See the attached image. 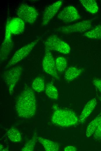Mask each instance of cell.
I'll list each match as a JSON object with an SVG mask.
<instances>
[{
  "label": "cell",
  "instance_id": "obj_1",
  "mask_svg": "<svg viewBox=\"0 0 101 151\" xmlns=\"http://www.w3.org/2000/svg\"><path fill=\"white\" fill-rule=\"evenodd\" d=\"M15 108L19 116L27 118L35 114L37 104L33 90L26 86L18 96L15 102Z\"/></svg>",
  "mask_w": 101,
  "mask_h": 151
},
{
  "label": "cell",
  "instance_id": "obj_2",
  "mask_svg": "<svg viewBox=\"0 0 101 151\" xmlns=\"http://www.w3.org/2000/svg\"><path fill=\"white\" fill-rule=\"evenodd\" d=\"M55 111L51 116V121L54 124L62 127H69L78 123L79 119L75 113L71 110L62 109L54 105Z\"/></svg>",
  "mask_w": 101,
  "mask_h": 151
},
{
  "label": "cell",
  "instance_id": "obj_3",
  "mask_svg": "<svg viewBox=\"0 0 101 151\" xmlns=\"http://www.w3.org/2000/svg\"><path fill=\"white\" fill-rule=\"evenodd\" d=\"M23 71V67L18 66L13 67L3 72V80L8 87L10 95L14 92L15 87L19 80Z\"/></svg>",
  "mask_w": 101,
  "mask_h": 151
},
{
  "label": "cell",
  "instance_id": "obj_4",
  "mask_svg": "<svg viewBox=\"0 0 101 151\" xmlns=\"http://www.w3.org/2000/svg\"><path fill=\"white\" fill-rule=\"evenodd\" d=\"M40 39L38 38L17 50L5 66L4 69H7L14 65L28 55Z\"/></svg>",
  "mask_w": 101,
  "mask_h": 151
},
{
  "label": "cell",
  "instance_id": "obj_5",
  "mask_svg": "<svg viewBox=\"0 0 101 151\" xmlns=\"http://www.w3.org/2000/svg\"><path fill=\"white\" fill-rule=\"evenodd\" d=\"M44 45L45 48L63 54H68L71 50L70 47L67 43L55 35L48 37L45 41Z\"/></svg>",
  "mask_w": 101,
  "mask_h": 151
},
{
  "label": "cell",
  "instance_id": "obj_6",
  "mask_svg": "<svg viewBox=\"0 0 101 151\" xmlns=\"http://www.w3.org/2000/svg\"><path fill=\"white\" fill-rule=\"evenodd\" d=\"M17 14L19 17L24 22L30 24H34L37 20L38 12L33 7L26 3L21 4L17 10Z\"/></svg>",
  "mask_w": 101,
  "mask_h": 151
},
{
  "label": "cell",
  "instance_id": "obj_7",
  "mask_svg": "<svg viewBox=\"0 0 101 151\" xmlns=\"http://www.w3.org/2000/svg\"><path fill=\"white\" fill-rule=\"evenodd\" d=\"M42 65L43 69L46 73L56 80L59 79L56 67L55 60L51 51L45 48Z\"/></svg>",
  "mask_w": 101,
  "mask_h": 151
},
{
  "label": "cell",
  "instance_id": "obj_8",
  "mask_svg": "<svg viewBox=\"0 0 101 151\" xmlns=\"http://www.w3.org/2000/svg\"><path fill=\"white\" fill-rule=\"evenodd\" d=\"M12 35L7 25L6 24L3 40L0 46L1 64L7 59L13 49L14 43L12 39Z\"/></svg>",
  "mask_w": 101,
  "mask_h": 151
},
{
  "label": "cell",
  "instance_id": "obj_9",
  "mask_svg": "<svg viewBox=\"0 0 101 151\" xmlns=\"http://www.w3.org/2000/svg\"><path fill=\"white\" fill-rule=\"evenodd\" d=\"M92 26L90 20L82 21L73 24L62 26L57 29L59 32L64 34H69L75 32L82 33L89 30Z\"/></svg>",
  "mask_w": 101,
  "mask_h": 151
},
{
  "label": "cell",
  "instance_id": "obj_10",
  "mask_svg": "<svg viewBox=\"0 0 101 151\" xmlns=\"http://www.w3.org/2000/svg\"><path fill=\"white\" fill-rule=\"evenodd\" d=\"M81 17L76 8L72 6H68L64 8L58 14L57 18L66 23L76 21Z\"/></svg>",
  "mask_w": 101,
  "mask_h": 151
},
{
  "label": "cell",
  "instance_id": "obj_11",
  "mask_svg": "<svg viewBox=\"0 0 101 151\" xmlns=\"http://www.w3.org/2000/svg\"><path fill=\"white\" fill-rule=\"evenodd\" d=\"M63 3L62 0H59L48 6L43 12L41 25L46 26L58 12Z\"/></svg>",
  "mask_w": 101,
  "mask_h": 151
},
{
  "label": "cell",
  "instance_id": "obj_12",
  "mask_svg": "<svg viewBox=\"0 0 101 151\" xmlns=\"http://www.w3.org/2000/svg\"><path fill=\"white\" fill-rule=\"evenodd\" d=\"M6 24L12 34H21L24 32L25 29V22L19 17L8 19Z\"/></svg>",
  "mask_w": 101,
  "mask_h": 151
},
{
  "label": "cell",
  "instance_id": "obj_13",
  "mask_svg": "<svg viewBox=\"0 0 101 151\" xmlns=\"http://www.w3.org/2000/svg\"><path fill=\"white\" fill-rule=\"evenodd\" d=\"M97 104V101L95 98L91 99L86 103L80 116V122L84 123L93 110Z\"/></svg>",
  "mask_w": 101,
  "mask_h": 151
},
{
  "label": "cell",
  "instance_id": "obj_14",
  "mask_svg": "<svg viewBox=\"0 0 101 151\" xmlns=\"http://www.w3.org/2000/svg\"><path fill=\"white\" fill-rule=\"evenodd\" d=\"M83 71L82 69L71 66L66 71L64 75V78L67 81H72L80 76Z\"/></svg>",
  "mask_w": 101,
  "mask_h": 151
},
{
  "label": "cell",
  "instance_id": "obj_15",
  "mask_svg": "<svg viewBox=\"0 0 101 151\" xmlns=\"http://www.w3.org/2000/svg\"><path fill=\"white\" fill-rule=\"evenodd\" d=\"M37 139L39 142L44 146L45 150L57 151L59 150V146L57 143L41 137H39Z\"/></svg>",
  "mask_w": 101,
  "mask_h": 151
},
{
  "label": "cell",
  "instance_id": "obj_16",
  "mask_svg": "<svg viewBox=\"0 0 101 151\" xmlns=\"http://www.w3.org/2000/svg\"><path fill=\"white\" fill-rule=\"evenodd\" d=\"M81 4L85 9L89 12L95 14L98 10V6L96 1L95 0H80Z\"/></svg>",
  "mask_w": 101,
  "mask_h": 151
},
{
  "label": "cell",
  "instance_id": "obj_17",
  "mask_svg": "<svg viewBox=\"0 0 101 151\" xmlns=\"http://www.w3.org/2000/svg\"><path fill=\"white\" fill-rule=\"evenodd\" d=\"M101 123V116L95 118L89 124L86 129V136H91L93 134L99 125Z\"/></svg>",
  "mask_w": 101,
  "mask_h": 151
},
{
  "label": "cell",
  "instance_id": "obj_18",
  "mask_svg": "<svg viewBox=\"0 0 101 151\" xmlns=\"http://www.w3.org/2000/svg\"><path fill=\"white\" fill-rule=\"evenodd\" d=\"M86 37L93 39H101V25H98L95 27L84 34Z\"/></svg>",
  "mask_w": 101,
  "mask_h": 151
},
{
  "label": "cell",
  "instance_id": "obj_19",
  "mask_svg": "<svg viewBox=\"0 0 101 151\" xmlns=\"http://www.w3.org/2000/svg\"><path fill=\"white\" fill-rule=\"evenodd\" d=\"M45 90V93L48 98L53 100H56L58 98V91L52 83L49 82L47 83Z\"/></svg>",
  "mask_w": 101,
  "mask_h": 151
},
{
  "label": "cell",
  "instance_id": "obj_20",
  "mask_svg": "<svg viewBox=\"0 0 101 151\" xmlns=\"http://www.w3.org/2000/svg\"><path fill=\"white\" fill-rule=\"evenodd\" d=\"M6 134L9 139L12 142L18 143L21 140L20 133L15 127H12L10 128L7 131Z\"/></svg>",
  "mask_w": 101,
  "mask_h": 151
},
{
  "label": "cell",
  "instance_id": "obj_21",
  "mask_svg": "<svg viewBox=\"0 0 101 151\" xmlns=\"http://www.w3.org/2000/svg\"><path fill=\"white\" fill-rule=\"evenodd\" d=\"M32 86L33 89L35 91L42 92L45 89L44 80L41 77H37L33 81Z\"/></svg>",
  "mask_w": 101,
  "mask_h": 151
},
{
  "label": "cell",
  "instance_id": "obj_22",
  "mask_svg": "<svg viewBox=\"0 0 101 151\" xmlns=\"http://www.w3.org/2000/svg\"><path fill=\"white\" fill-rule=\"evenodd\" d=\"M55 64L57 71L60 73L64 72L66 69L67 65V61L66 58L62 56H59L55 59Z\"/></svg>",
  "mask_w": 101,
  "mask_h": 151
},
{
  "label": "cell",
  "instance_id": "obj_23",
  "mask_svg": "<svg viewBox=\"0 0 101 151\" xmlns=\"http://www.w3.org/2000/svg\"><path fill=\"white\" fill-rule=\"evenodd\" d=\"M37 137V134L35 133L32 138L26 143L21 149L22 151H32L34 150Z\"/></svg>",
  "mask_w": 101,
  "mask_h": 151
},
{
  "label": "cell",
  "instance_id": "obj_24",
  "mask_svg": "<svg viewBox=\"0 0 101 151\" xmlns=\"http://www.w3.org/2000/svg\"><path fill=\"white\" fill-rule=\"evenodd\" d=\"M93 137L95 139H101V123L99 125L93 134Z\"/></svg>",
  "mask_w": 101,
  "mask_h": 151
},
{
  "label": "cell",
  "instance_id": "obj_25",
  "mask_svg": "<svg viewBox=\"0 0 101 151\" xmlns=\"http://www.w3.org/2000/svg\"><path fill=\"white\" fill-rule=\"evenodd\" d=\"M93 83L101 93V79L95 78L93 81Z\"/></svg>",
  "mask_w": 101,
  "mask_h": 151
},
{
  "label": "cell",
  "instance_id": "obj_26",
  "mask_svg": "<svg viewBox=\"0 0 101 151\" xmlns=\"http://www.w3.org/2000/svg\"><path fill=\"white\" fill-rule=\"evenodd\" d=\"M77 150L76 147L71 146H68L65 147L64 150L65 151H76Z\"/></svg>",
  "mask_w": 101,
  "mask_h": 151
},
{
  "label": "cell",
  "instance_id": "obj_27",
  "mask_svg": "<svg viewBox=\"0 0 101 151\" xmlns=\"http://www.w3.org/2000/svg\"><path fill=\"white\" fill-rule=\"evenodd\" d=\"M0 151H8V150L4 148L3 145L0 144Z\"/></svg>",
  "mask_w": 101,
  "mask_h": 151
},
{
  "label": "cell",
  "instance_id": "obj_28",
  "mask_svg": "<svg viewBox=\"0 0 101 151\" xmlns=\"http://www.w3.org/2000/svg\"><path fill=\"white\" fill-rule=\"evenodd\" d=\"M99 99H100V100L101 102V96L99 98ZM100 115H101V112H100Z\"/></svg>",
  "mask_w": 101,
  "mask_h": 151
}]
</instances>
